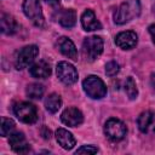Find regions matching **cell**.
<instances>
[{"label": "cell", "mask_w": 155, "mask_h": 155, "mask_svg": "<svg viewBox=\"0 0 155 155\" xmlns=\"http://www.w3.org/2000/svg\"><path fill=\"white\" fill-rule=\"evenodd\" d=\"M140 15L139 0H127L122 2L114 15V22L116 24H125Z\"/></svg>", "instance_id": "obj_1"}, {"label": "cell", "mask_w": 155, "mask_h": 155, "mask_svg": "<svg viewBox=\"0 0 155 155\" xmlns=\"http://www.w3.org/2000/svg\"><path fill=\"white\" fill-rule=\"evenodd\" d=\"M82 88L85 93L93 98V99H101L105 97L107 94V86L103 82V80L96 75H90L82 81Z\"/></svg>", "instance_id": "obj_2"}, {"label": "cell", "mask_w": 155, "mask_h": 155, "mask_svg": "<svg viewBox=\"0 0 155 155\" xmlns=\"http://www.w3.org/2000/svg\"><path fill=\"white\" fill-rule=\"evenodd\" d=\"M22 7L24 15L31 21L34 25L39 28H42L45 25V18L39 0H24Z\"/></svg>", "instance_id": "obj_3"}, {"label": "cell", "mask_w": 155, "mask_h": 155, "mask_svg": "<svg viewBox=\"0 0 155 155\" xmlns=\"http://www.w3.org/2000/svg\"><path fill=\"white\" fill-rule=\"evenodd\" d=\"M13 113L17 119L24 124H34L38 120V110L29 102H21L13 107Z\"/></svg>", "instance_id": "obj_4"}, {"label": "cell", "mask_w": 155, "mask_h": 155, "mask_svg": "<svg viewBox=\"0 0 155 155\" xmlns=\"http://www.w3.org/2000/svg\"><path fill=\"white\" fill-rule=\"evenodd\" d=\"M126 132H127V128L125 124L119 119L111 117L104 125V133L113 142H119L124 139V137L126 136Z\"/></svg>", "instance_id": "obj_5"}, {"label": "cell", "mask_w": 155, "mask_h": 155, "mask_svg": "<svg viewBox=\"0 0 155 155\" xmlns=\"http://www.w3.org/2000/svg\"><path fill=\"white\" fill-rule=\"evenodd\" d=\"M56 73H57L58 79L65 85H73L78 81V70L75 69L73 64L68 62L62 61L57 63Z\"/></svg>", "instance_id": "obj_6"}, {"label": "cell", "mask_w": 155, "mask_h": 155, "mask_svg": "<svg viewBox=\"0 0 155 155\" xmlns=\"http://www.w3.org/2000/svg\"><path fill=\"white\" fill-rule=\"evenodd\" d=\"M39 54V48L36 45H28L24 46L16 57V68L18 70H22L27 68L29 64L34 62L36 56Z\"/></svg>", "instance_id": "obj_7"}, {"label": "cell", "mask_w": 155, "mask_h": 155, "mask_svg": "<svg viewBox=\"0 0 155 155\" xmlns=\"http://www.w3.org/2000/svg\"><path fill=\"white\" fill-rule=\"evenodd\" d=\"M84 52L90 61L97 59L103 52V40L99 36H90L84 40Z\"/></svg>", "instance_id": "obj_8"}, {"label": "cell", "mask_w": 155, "mask_h": 155, "mask_svg": "<svg viewBox=\"0 0 155 155\" xmlns=\"http://www.w3.org/2000/svg\"><path fill=\"white\" fill-rule=\"evenodd\" d=\"M61 120L64 125L67 126H70V127H76L79 125L82 124L84 121V115L78 109V108H74V107H70V108H67L64 109V111L62 113L61 115Z\"/></svg>", "instance_id": "obj_9"}, {"label": "cell", "mask_w": 155, "mask_h": 155, "mask_svg": "<svg viewBox=\"0 0 155 155\" xmlns=\"http://www.w3.org/2000/svg\"><path fill=\"white\" fill-rule=\"evenodd\" d=\"M8 143L11 145V149L17 154H27L30 150V147L22 132H15L10 134Z\"/></svg>", "instance_id": "obj_10"}, {"label": "cell", "mask_w": 155, "mask_h": 155, "mask_svg": "<svg viewBox=\"0 0 155 155\" xmlns=\"http://www.w3.org/2000/svg\"><path fill=\"white\" fill-rule=\"evenodd\" d=\"M137 125L142 133H155V114L151 111H143L137 119Z\"/></svg>", "instance_id": "obj_11"}, {"label": "cell", "mask_w": 155, "mask_h": 155, "mask_svg": "<svg viewBox=\"0 0 155 155\" xmlns=\"http://www.w3.org/2000/svg\"><path fill=\"white\" fill-rule=\"evenodd\" d=\"M115 44L122 50H131L137 45V34L132 30L121 31L115 36Z\"/></svg>", "instance_id": "obj_12"}, {"label": "cell", "mask_w": 155, "mask_h": 155, "mask_svg": "<svg viewBox=\"0 0 155 155\" xmlns=\"http://www.w3.org/2000/svg\"><path fill=\"white\" fill-rule=\"evenodd\" d=\"M57 46H58V50L61 51L62 54H64L65 57L73 59V61H76L78 59V51H76V47L74 45V42L67 38V36H62L58 39V42H57Z\"/></svg>", "instance_id": "obj_13"}, {"label": "cell", "mask_w": 155, "mask_h": 155, "mask_svg": "<svg viewBox=\"0 0 155 155\" xmlns=\"http://www.w3.org/2000/svg\"><path fill=\"white\" fill-rule=\"evenodd\" d=\"M81 24L82 28L87 31H93V30H101L102 24L101 22L96 18V15L92 10H86L81 15Z\"/></svg>", "instance_id": "obj_14"}, {"label": "cell", "mask_w": 155, "mask_h": 155, "mask_svg": "<svg viewBox=\"0 0 155 155\" xmlns=\"http://www.w3.org/2000/svg\"><path fill=\"white\" fill-rule=\"evenodd\" d=\"M29 73L35 79H46L51 75V67L46 61H39L29 68Z\"/></svg>", "instance_id": "obj_15"}, {"label": "cell", "mask_w": 155, "mask_h": 155, "mask_svg": "<svg viewBox=\"0 0 155 155\" xmlns=\"http://www.w3.org/2000/svg\"><path fill=\"white\" fill-rule=\"evenodd\" d=\"M56 139H57L58 144L65 150H70L75 145V138L65 128H58L56 131Z\"/></svg>", "instance_id": "obj_16"}, {"label": "cell", "mask_w": 155, "mask_h": 155, "mask_svg": "<svg viewBox=\"0 0 155 155\" xmlns=\"http://www.w3.org/2000/svg\"><path fill=\"white\" fill-rule=\"evenodd\" d=\"M0 23H1V31L6 35H13L18 30V23L16 22V19L12 16H10L7 13L1 15Z\"/></svg>", "instance_id": "obj_17"}, {"label": "cell", "mask_w": 155, "mask_h": 155, "mask_svg": "<svg viewBox=\"0 0 155 155\" xmlns=\"http://www.w3.org/2000/svg\"><path fill=\"white\" fill-rule=\"evenodd\" d=\"M58 22L64 28H71L76 23V12L73 8L61 10L58 13Z\"/></svg>", "instance_id": "obj_18"}, {"label": "cell", "mask_w": 155, "mask_h": 155, "mask_svg": "<svg viewBox=\"0 0 155 155\" xmlns=\"http://www.w3.org/2000/svg\"><path fill=\"white\" fill-rule=\"evenodd\" d=\"M61 105H62V99H61V96L57 93H51L45 99V107L52 114L57 113L58 109L61 108Z\"/></svg>", "instance_id": "obj_19"}, {"label": "cell", "mask_w": 155, "mask_h": 155, "mask_svg": "<svg viewBox=\"0 0 155 155\" xmlns=\"http://www.w3.org/2000/svg\"><path fill=\"white\" fill-rule=\"evenodd\" d=\"M44 86L40 85V84H30L28 85L27 87V96L29 98H33V99H38V98H41L42 94H44Z\"/></svg>", "instance_id": "obj_20"}, {"label": "cell", "mask_w": 155, "mask_h": 155, "mask_svg": "<svg viewBox=\"0 0 155 155\" xmlns=\"http://www.w3.org/2000/svg\"><path fill=\"white\" fill-rule=\"evenodd\" d=\"M125 92H126V94H127V97L130 99H134L138 96L137 85H136L133 78H131V76H128L126 79V81H125Z\"/></svg>", "instance_id": "obj_21"}, {"label": "cell", "mask_w": 155, "mask_h": 155, "mask_svg": "<svg viewBox=\"0 0 155 155\" xmlns=\"http://www.w3.org/2000/svg\"><path fill=\"white\" fill-rule=\"evenodd\" d=\"M15 128V122L13 120L8 117H1V126H0V134L1 137H6L11 134V132Z\"/></svg>", "instance_id": "obj_22"}, {"label": "cell", "mask_w": 155, "mask_h": 155, "mask_svg": "<svg viewBox=\"0 0 155 155\" xmlns=\"http://www.w3.org/2000/svg\"><path fill=\"white\" fill-rule=\"evenodd\" d=\"M119 70H120V67L115 61H110L105 65V74L108 76H115L119 73Z\"/></svg>", "instance_id": "obj_23"}, {"label": "cell", "mask_w": 155, "mask_h": 155, "mask_svg": "<svg viewBox=\"0 0 155 155\" xmlns=\"http://www.w3.org/2000/svg\"><path fill=\"white\" fill-rule=\"evenodd\" d=\"M96 153H98V148L94 145H82L75 151V154H96Z\"/></svg>", "instance_id": "obj_24"}, {"label": "cell", "mask_w": 155, "mask_h": 155, "mask_svg": "<svg viewBox=\"0 0 155 155\" xmlns=\"http://www.w3.org/2000/svg\"><path fill=\"white\" fill-rule=\"evenodd\" d=\"M50 6H52V7H59V5H61V0H45Z\"/></svg>", "instance_id": "obj_25"}, {"label": "cell", "mask_w": 155, "mask_h": 155, "mask_svg": "<svg viewBox=\"0 0 155 155\" xmlns=\"http://www.w3.org/2000/svg\"><path fill=\"white\" fill-rule=\"evenodd\" d=\"M148 30H149V33H150V35H151V39H153L154 44H155V23L151 24V25H149Z\"/></svg>", "instance_id": "obj_26"}, {"label": "cell", "mask_w": 155, "mask_h": 155, "mask_svg": "<svg viewBox=\"0 0 155 155\" xmlns=\"http://www.w3.org/2000/svg\"><path fill=\"white\" fill-rule=\"evenodd\" d=\"M151 85L155 87V74H153V75H151Z\"/></svg>", "instance_id": "obj_27"}]
</instances>
